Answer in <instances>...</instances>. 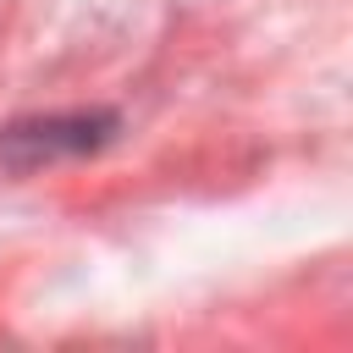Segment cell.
Segmentation results:
<instances>
[{"label":"cell","mask_w":353,"mask_h":353,"mask_svg":"<svg viewBox=\"0 0 353 353\" xmlns=\"http://www.w3.org/2000/svg\"><path fill=\"white\" fill-rule=\"evenodd\" d=\"M116 132L110 110H55V116H22L0 132V160L11 171H39L55 160H77L105 149Z\"/></svg>","instance_id":"6da1fadb"}]
</instances>
